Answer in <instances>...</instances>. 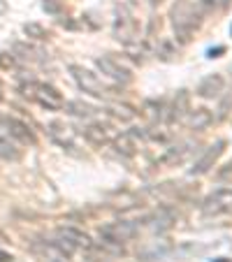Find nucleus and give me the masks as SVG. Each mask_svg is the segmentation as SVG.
Returning <instances> with one entry per match:
<instances>
[{"mask_svg":"<svg viewBox=\"0 0 232 262\" xmlns=\"http://www.w3.org/2000/svg\"><path fill=\"white\" fill-rule=\"evenodd\" d=\"M172 16V26H174V35L179 42H191V37L195 35V30L202 26V14L191 5V0H177L170 12Z\"/></svg>","mask_w":232,"mask_h":262,"instance_id":"f257e3e1","label":"nucleus"},{"mask_svg":"<svg viewBox=\"0 0 232 262\" xmlns=\"http://www.w3.org/2000/svg\"><path fill=\"white\" fill-rule=\"evenodd\" d=\"M19 93L24 95L26 100H33V102H37L40 107L49 109V112H58L65 104L63 95H60L54 86L42 84V81H26V84L19 86Z\"/></svg>","mask_w":232,"mask_h":262,"instance_id":"f03ea898","label":"nucleus"},{"mask_svg":"<svg viewBox=\"0 0 232 262\" xmlns=\"http://www.w3.org/2000/svg\"><path fill=\"white\" fill-rule=\"evenodd\" d=\"M70 74H72V79L77 81V86H79L84 93L93 95V98H109V95H112V91L102 84V79H100L98 74L86 70L84 65H70Z\"/></svg>","mask_w":232,"mask_h":262,"instance_id":"7ed1b4c3","label":"nucleus"},{"mask_svg":"<svg viewBox=\"0 0 232 262\" xmlns=\"http://www.w3.org/2000/svg\"><path fill=\"white\" fill-rule=\"evenodd\" d=\"M137 234V225L130 221H116V223H107L102 230H100V239L104 244H116V246H123L125 242Z\"/></svg>","mask_w":232,"mask_h":262,"instance_id":"20e7f679","label":"nucleus"},{"mask_svg":"<svg viewBox=\"0 0 232 262\" xmlns=\"http://www.w3.org/2000/svg\"><path fill=\"white\" fill-rule=\"evenodd\" d=\"M232 211V188H218L212 195H207L202 202L204 216H223V213Z\"/></svg>","mask_w":232,"mask_h":262,"instance_id":"39448f33","label":"nucleus"},{"mask_svg":"<svg viewBox=\"0 0 232 262\" xmlns=\"http://www.w3.org/2000/svg\"><path fill=\"white\" fill-rule=\"evenodd\" d=\"M95 65H98V70L104 77H109V79L116 81V84H130V79H133L130 70L125 68V65H121V60L112 58V56H100V58L95 60Z\"/></svg>","mask_w":232,"mask_h":262,"instance_id":"423d86ee","label":"nucleus"},{"mask_svg":"<svg viewBox=\"0 0 232 262\" xmlns=\"http://www.w3.org/2000/svg\"><path fill=\"white\" fill-rule=\"evenodd\" d=\"M223 148H225V139H218L216 144H212V146H209L198 160H195V165H193V169H191L193 177H202V174L212 172V167L216 165V160L221 158Z\"/></svg>","mask_w":232,"mask_h":262,"instance_id":"0eeeda50","label":"nucleus"},{"mask_svg":"<svg viewBox=\"0 0 232 262\" xmlns=\"http://www.w3.org/2000/svg\"><path fill=\"white\" fill-rule=\"evenodd\" d=\"M5 133L19 144H28V146L37 144V137H35V133L30 130V125L19 119H5Z\"/></svg>","mask_w":232,"mask_h":262,"instance_id":"6e6552de","label":"nucleus"},{"mask_svg":"<svg viewBox=\"0 0 232 262\" xmlns=\"http://www.w3.org/2000/svg\"><path fill=\"white\" fill-rule=\"evenodd\" d=\"M135 19L128 14V10H121L116 14V21H114V35H116V40H121L123 45H133L135 40Z\"/></svg>","mask_w":232,"mask_h":262,"instance_id":"1a4fd4ad","label":"nucleus"},{"mask_svg":"<svg viewBox=\"0 0 232 262\" xmlns=\"http://www.w3.org/2000/svg\"><path fill=\"white\" fill-rule=\"evenodd\" d=\"M225 91V77L223 74H207L198 86V95L204 100H214Z\"/></svg>","mask_w":232,"mask_h":262,"instance_id":"9d476101","label":"nucleus"},{"mask_svg":"<svg viewBox=\"0 0 232 262\" xmlns=\"http://www.w3.org/2000/svg\"><path fill=\"white\" fill-rule=\"evenodd\" d=\"M47 133H49V137L54 139L58 146L74 148V130L68 128L65 123H60V121H56V123H49V125H47Z\"/></svg>","mask_w":232,"mask_h":262,"instance_id":"9b49d317","label":"nucleus"},{"mask_svg":"<svg viewBox=\"0 0 232 262\" xmlns=\"http://www.w3.org/2000/svg\"><path fill=\"white\" fill-rule=\"evenodd\" d=\"M84 139L93 146H104V144L112 142V133H109V125L102 123H89L84 128Z\"/></svg>","mask_w":232,"mask_h":262,"instance_id":"f8f14e48","label":"nucleus"},{"mask_svg":"<svg viewBox=\"0 0 232 262\" xmlns=\"http://www.w3.org/2000/svg\"><path fill=\"white\" fill-rule=\"evenodd\" d=\"M56 237L65 239V242H70L74 248H93V242H91V237L84 232V230H77V228H58V232H56Z\"/></svg>","mask_w":232,"mask_h":262,"instance_id":"ddd939ff","label":"nucleus"},{"mask_svg":"<svg viewBox=\"0 0 232 262\" xmlns=\"http://www.w3.org/2000/svg\"><path fill=\"white\" fill-rule=\"evenodd\" d=\"M114 151L119 156H123V158H133L135 154H137V137H135L133 133H123L119 135V137H114Z\"/></svg>","mask_w":232,"mask_h":262,"instance_id":"4468645a","label":"nucleus"},{"mask_svg":"<svg viewBox=\"0 0 232 262\" xmlns=\"http://www.w3.org/2000/svg\"><path fill=\"white\" fill-rule=\"evenodd\" d=\"M174 211L172 209H167V207H163V209H158V211L153 213L151 218H149V228L153 230V232H165V230H170L174 225Z\"/></svg>","mask_w":232,"mask_h":262,"instance_id":"2eb2a0df","label":"nucleus"},{"mask_svg":"<svg viewBox=\"0 0 232 262\" xmlns=\"http://www.w3.org/2000/svg\"><path fill=\"white\" fill-rule=\"evenodd\" d=\"M191 112V98H188L186 91H179L177 98H174L172 102V109H170V123H179V121H183V116Z\"/></svg>","mask_w":232,"mask_h":262,"instance_id":"dca6fc26","label":"nucleus"},{"mask_svg":"<svg viewBox=\"0 0 232 262\" xmlns=\"http://www.w3.org/2000/svg\"><path fill=\"white\" fill-rule=\"evenodd\" d=\"M212 121H214V114L204 107L195 109V112H188V128L191 130H204L212 125Z\"/></svg>","mask_w":232,"mask_h":262,"instance_id":"f3484780","label":"nucleus"},{"mask_svg":"<svg viewBox=\"0 0 232 262\" xmlns=\"http://www.w3.org/2000/svg\"><path fill=\"white\" fill-rule=\"evenodd\" d=\"M63 109L72 116H79V119H91V116L95 114V107L84 102V100H70V102L63 104Z\"/></svg>","mask_w":232,"mask_h":262,"instance_id":"a211bd4d","label":"nucleus"},{"mask_svg":"<svg viewBox=\"0 0 232 262\" xmlns=\"http://www.w3.org/2000/svg\"><path fill=\"white\" fill-rule=\"evenodd\" d=\"M14 54L24 63H40V60H45V51L35 49L30 45H14Z\"/></svg>","mask_w":232,"mask_h":262,"instance_id":"6ab92c4d","label":"nucleus"},{"mask_svg":"<svg viewBox=\"0 0 232 262\" xmlns=\"http://www.w3.org/2000/svg\"><path fill=\"white\" fill-rule=\"evenodd\" d=\"M0 158L3 160H19L21 158V148L16 146V142L7 135V137H0Z\"/></svg>","mask_w":232,"mask_h":262,"instance_id":"aec40b11","label":"nucleus"},{"mask_svg":"<svg viewBox=\"0 0 232 262\" xmlns=\"http://www.w3.org/2000/svg\"><path fill=\"white\" fill-rule=\"evenodd\" d=\"M183 156H186V146H172L160 156L158 165H163V167H174V165H179L183 160Z\"/></svg>","mask_w":232,"mask_h":262,"instance_id":"412c9836","label":"nucleus"},{"mask_svg":"<svg viewBox=\"0 0 232 262\" xmlns=\"http://www.w3.org/2000/svg\"><path fill=\"white\" fill-rule=\"evenodd\" d=\"M109 116H114V119L121 121V123H130V121H135L137 112H135L133 107H128V104H112V107H109Z\"/></svg>","mask_w":232,"mask_h":262,"instance_id":"4be33fe9","label":"nucleus"},{"mask_svg":"<svg viewBox=\"0 0 232 262\" xmlns=\"http://www.w3.org/2000/svg\"><path fill=\"white\" fill-rule=\"evenodd\" d=\"M24 33L28 35L30 40H49V30H47L45 26L35 24V21H30V24H24Z\"/></svg>","mask_w":232,"mask_h":262,"instance_id":"5701e85b","label":"nucleus"},{"mask_svg":"<svg viewBox=\"0 0 232 262\" xmlns=\"http://www.w3.org/2000/svg\"><path fill=\"white\" fill-rule=\"evenodd\" d=\"M156 54H158L163 60H172L174 56H177V49L172 47V42H170V40H163L158 45V49H156Z\"/></svg>","mask_w":232,"mask_h":262,"instance_id":"b1692460","label":"nucleus"},{"mask_svg":"<svg viewBox=\"0 0 232 262\" xmlns=\"http://www.w3.org/2000/svg\"><path fill=\"white\" fill-rule=\"evenodd\" d=\"M232 0H200V7L204 12H214V10H225Z\"/></svg>","mask_w":232,"mask_h":262,"instance_id":"393cba45","label":"nucleus"},{"mask_svg":"<svg viewBox=\"0 0 232 262\" xmlns=\"http://www.w3.org/2000/svg\"><path fill=\"white\" fill-rule=\"evenodd\" d=\"M12 65H14V58H12L10 54H0V68H5V70H10Z\"/></svg>","mask_w":232,"mask_h":262,"instance_id":"a878e982","label":"nucleus"},{"mask_svg":"<svg viewBox=\"0 0 232 262\" xmlns=\"http://www.w3.org/2000/svg\"><path fill=\"white\" fill-rule=\"evenodd\" d=\"M225 51V47H216V49H209L207 54H209V58H216V54H223Z\"/></svg>","mask_w":232,"mask_h":262,"instance_id":"bb28decb","label":"nucleus"},{"mask_svg":"<svg viewBox=\"0 0 232 262\" xmlns=\"http://www.w3.org/2000/svg\"><path fill=\"white\" fill-rule=\"evenodd\" d=\"M0 262H12V255H7V253H0Z\"/></svg>","mask_w":232,"mask_h":262,"instance_id":"cd10ccee","label":"nucleus"},{"mask_svg":"<svg viewBox=\"0 0 232 262\" xmlns=\"http://www.w3.org/2000/svg\"><path fill=\"white\" fill-rule=\"evenodd\" d=\"M0 128H5V119L3 116H0Z\"/></svg>","mask_w":232,"mask_h":262,"instance_id":"c85d7f7f","label":"nucleus"},{"mask_svg":"<svg viewBox=\"0 0 232 262\" xmlns=\"http://www.w3.org/2000/svg\"><path fill=\"white\" fill-rule=\"evenodd\" d=\"M151 3H153V5H160V3H163V0H151Z\"/></svg>","mask_w":232,"mask_h":262,"instance_id":"c756f323","label":"nucleus"},{"mask_svg":"<svg viewBox=\"0 0 232 262\" xmlns=\"http://www.w3.org/2000/svg\"><path fill=\"white\" fill-rule=\"evenodd\" d=\"M0 100H3V81H0Z\"/></svg>","mask_w":232,"mask_h":262,"instance_id":"7c9ffc66","label":"nucleus"},{"mask_svg":"<svg viewBox=\"0 0 232 262\" xmlns=\"http://www.w3.org/2000/svg\"><path fill=\"white\" fill-rule=\"evenodd\" d=\"M230 35H232V28H230Z\"/></svg>","mask_w":232,"mask_h":262,"instance_id":"2f4dec72","label":"nucleus"},{"mask_svg":"<svg viewBox=\"0 0 232 262\" xmlns=\"http://www.w3.org/2000/svg\"><path fill=\"white\" fill-rule=\"evenodd\" d=\"M223 262H225V260H223Z\"/></svg>","mask_w":232,"mask_h":262,"instance_id":"473e14b6","label":"nucleus"}]
</instances>
